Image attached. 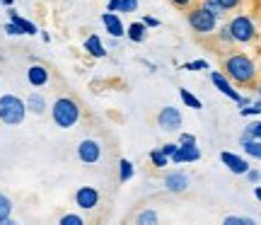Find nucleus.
<instances>
[{"label":"nucleus","instance_id":"obj_32","mask_svg":"<svg viewBox=\"0 0 261 225\" xmlns=\"http://www.w3.org/2000/svg\"><path fill=\"white\" fill-rule=\"evenodd\" d=\"M136 10H138V0H121L119 12H136Z\"/></svg>","mask_w":261,"mask_h":225},{"label":"nucleus","instance_id":"obj_5","mask_svg":"<svg viewBox=\"0 0 261 225\" xmlns=\"http://www.w3.org/2000/svg\"><path fill=\"white\" fill-rule=\"evenodd\" d=\"M189 27L194 29L196 34H201V37H208V34H213L215 29H218V17L211 15L205 8H194L189 10Z\"/></svg>","mask_w":261,"mask_h":225},{"label":"nucleus","instance_id":"obj_37","mask_svg":"<svg viewBox=\"0 0 261 225\" xmlns=\"http://www.w3.org/2000/svg\"><path fill=\"white\" fill-rule=\"evenodd\" d=\"M218 3H220L225 10H234V8H240V3H242V0H218Z\"/></svg>","mask_w":261,"mask_h":225},{"label":"nucleus","instance_id":"obj_19","mask_svg":"<svg viewBox=\"0 0 261 225\" xmlns=\"http://www.w3.org/2000/svg\"><path fill=\"white\" fill-rule=\"evenodd\" d=\"M8 15H10V19H12V22H15V24L24 32V34H37V32H39L37 24H34V22H29V19H24L22 15H17V10H15V8H10Z\"/></svg>","mask_w":261,"mask_h":225},{"label":"nucleus","instance_id":"obj_39","mask_svg":"<svg viewBox=\"0 0 261 225\" xmlns=\"http://www.w3.org/2000/svg\"><path fill=\"white\" fill-rule=\"evenodd\" d=\"M107 10H109V12H119V10H121V0H109V3H107Z\"/></svg>","mask_w":261,"mask_h":225},{"label":"nucleus","instance_id":"obj_2","mask_svg":"<svg viewBox=\"0 0 261 225\" xmlns=\"http://www.w3.org/2000/svg\"><path fill=\"white\" fill-rule=\"evenodd\" d=\"M51 119L58 129H73L80 121V104L73 97H58L51 107Z\"/></svg>","mask_w":261,"mask_h":225},{"label":"nucleus","instance_id":"obj_43","mask_svg":"<svg viewBox=\"0 0 261 225\" xmlns=\"http://www.w3.org/2000/svg\"><path fill=\"white\" fill-rule=\"evenodd\" d=\"M259 99H261V85H259Z\"/></svg>","mask_w":261,"mask_h":225},{"label":"nucleus","instance_id":"obj_41","mask_svg":"<svg viewBox=\"0 0 261 225\" xmlns=\"http://www.w3.org/2000/svg\"><path fill=\"white\" fill-rule=\"evenodd\" d=\"M254 198L261 204V184H254Z\"/></svg>","mask_w":261,"mask_h":225},{"label":"nucleus","instance_id":"obj_31","mask_svg":"<svg viewBox=\"0 0 261 225\" xmlns=\"http://www.w3.org/2000/svg\"><path fill=\"white\" fill-rule=\"evenodd\" d=\"M61 225H83V218L75 216V213H68V216L61 218Z\"/></svg>","mask_w":261,"mask_h":225},{"label":"nucleus","instance_id":"obj_23","mask_svg":"<svg viewBox=\"0 0 261 225\" xmlns=\"http://www.w3.org/2000/svg\"><path fill=\"white\" fill-rule=\"evenodd\" d=\"M133 172H136V169H133V165H130V160L123 158L121 162H119V182H123V184H126V182L133 177Z\"/></svg>","mask_w":261,"mask_h":225},{"label":"nucleus","instance_id":"obj_30","mask_svg":"<svg viewBox=\"0 0 261 225\" xmlns=\"http://www.w3.org/2000/svg\"><path fill=\"white\" fill-rule=\"evenodd\" d=\"M218 39L223 41V44H234V39H232V32H230V27L225 24L223 29H218Z\"/></svg>","mask_w":261,"mask_h":225},{"label":"nucleus","instance_id":"obj_36","mask_svg":"<svg viewBox=\"0 0 261 225\" xmlns=\"http://www.w3.org/2000/svg\"><path fill=\"white\" fill-rule=\"evenodd\" d=\"M179 148V143H165V145H162V153H165V155H167V158H172V155H174V150Z\"/></svg>","mask_w":261,"mask_h":225},{"label":"nucleus","instance_id":"obj_42","mask_svg":"<svg viewBox=\"0 0 261 225\" xmlns=\"http://www.w3.org/2000/svg\"><path fill=\"white\" fill-rule=\"evenodd\" d=\"M3 5H8V8H12V0H0Z\"/></svg>","mask_w":261,"mask_h":225},{"label":"nucleus","instance_id":"obj_34","mask_svg":"<svg viewBox=\"0 0 261 225\" xmlns=\"http://www.w3.org/2000/svg\"><path fill=\"white\" fill-rule=\"evenodd\" d=\"M179 145H196V136L194 133H181L179 136Z\"/></svg>","mask_w":261,"mask_h":225},{"label":"nucleus","instance_id":"obj_29","mask_svg":"<svg viewBox=\"0 0 261 225\" xmlns=\"http://www.w3.org/2000/svg\"><path fill=\"white\" fill-rule=\"evenodd\" d=\"M225 225H254L252 218H242V216H227Z\"/></svg>","mask_w":261,"mask_h":225},{"label":"nucleus","instance_id":"obj_1","mask_svg":"<svg viewBox=\"0 0 261 225\" xmlns=\"http://www.w3.org/2000/svg\"><path fill=\"white\" fill-rule=\"evenodd\" d=\"M223 73L232 80L234 85H252L256 80V63L247 54H232V56L225 58V66H223Z\"/></svg>","mask_w":261,"mask_h":225},{"label":"nucleus","instance_id":"obj_15","mask_svg":"<svg viewBox=\"0 0 261 225\" xmlns=\"http://www.w3.org/2000/svg\"><path fill=\"white\" fill-rule=\"evenodd\" d=\"M126 37L133 41V44H143L145 37H148V27H145V22L140 19V22H130L128 27H126Z\"/></svg>","mask_w":261,"mask_h":225},{"label":"nucleus","instance_id":"obj_16","mask_svg":"<svg viewBox=\"0 0 261 225\" xmlns=\"http://www.w3.org/2000/svg\"><path fill=\"white\" fill-rule=\"evenodd\" d=\"M85 51H87L92 58H104L107 56V48H104L102 39L97 37V34H92V37L85 39Z\"/></svg>","mask_w":261,"mask_h":225},{"label":"nucleus","instance_id":"obj_35","mask_svg":"<svg viewBox=\"0 0 261 225\" xmlns=\"http://www.w3.org/2000/svg\"><path fill=\"white\" fill-rule=\"evenodd\" d=\"M247 179H249L252 184H259V182H261V172H259V169L249 167V169H247Z\"/></svg>","mask_w":261,"mask_h":225},{"label":"nucleus","instance_id":"obj_28","mask_svg":"<svg viewBox=\"0 0 261 225\" xmlns=\"http://www.w3.org/2000/svg\"><path fill=\"white\" fill-rule=\"evenodd\" d=\"M184 70H208V61H203V58H198V61H189V63H184Z\"/></svg>","mask_w":261,"mask_h":225},{"label":"nucleus","instance_id":"obj_33","mask_svg":"<svg viewBox=\"0 0 261 225\" xmlns=\"http://www.w3.org/2000/svg\"><path fill=\"white\" fill-rule=\"evenodd\" d=\"M5 34H10V37H19V34H24V32H22V29H19L12 19H10L8 24H5Z\"/></svg>","mask_w":261,"mask_h":225},{"label":"nucleus","instance_id":"obj_8","mask_svg":"<svg viewBox=\"0 0 261 225\" xmlns=\"http://www.w3.org/2000/svg\"><path fill=\"white\" fill-rule=\"evenodd\" d=\"M211 83H213L215 87H218V90L225 94V97H230L232 102H237V104L242 102V94L234 90V87H232V80H230V78H227L225 73H220V70H211Z\"/></svg>","mask_w":261,"mask_h":225},{"label":"nucleus","instance_id":"obj_3","mask_svg":"<svg viewBox=\"0 0 261 225\" xmlns=\"http://www.w3.org/2000/svg\"><path fill=\"white\" fill-rule=\"evenodd\" d=\"M27 114V104L24 99H19L17 94H3L0 97V121L8 126H17L24 121Z\"/></svg>","mask_w":261,"mask_h":225},{"label":"nucleus","instance_id":"obj_26","mask_svg":"<svg viewBox=\"0 0 261 225\" xmlns=\"http://www.w3.org/2000/svg\"><path fill=\"white\" fill-rule=\"evenodd\" d=\"M259 114H261V99L254 104H244L240 109V116H259Z\"/></svg>","mask_w":261,"mask_h":225},{"label":"nucleus","instance_id":"obj_24","mask_svg":"<svg viewBox=\"0 0 261 225\" xmlns=\"http://www.w3.org/2000/svg\"><path fill=\"white\" fill-rule=\"evenodd\" d=\"M10 213H12V201L5 194H0V223H8Z\"/></svg>","mask_w":261,"mask_h":225},{"label":"nucleus","instance_id":"obj_21","mask_svg":"<svg viewBox=\"0 0 261 225\" xmlns=\"http://www.w3.org/2000/svg\"><path fill=\"white\" fill-rule=\"evenodd\" d=\"M150 162H152V167L162 169V167H167L169 165V158L160 148H155V150H150Z\"/></svg>","mask_w":261,"mask_h":225},{"label":"nucleus","instance_id":"obj_10","mask_svg":"<svg viewBox=\"0 0 261 225\" xmlns=\"http://www.w3.org/2000/svg\"><path fill=\"white\" fill-rule=\"evenodd\" d=\"M220 162H223L232 174H247V169H249V162H247L242 155H237V153H227V150L220 153Z\"/></svg>","mask_w":261,"mask_h":225},{"label":"nucleus","instance_id":"obj_38","mask_svg":"<svg viewBox=\"0 0 261 225\" xmlns=\"http://www.w3.org/2000/svg\"><path fill=\"white\" fill-rule=\"evenodd\" d=\"M143 22H145V27H160V19L158 17H150V15H145V17H143Z\"/></svg>","mask_w":261,"mask_h":225},{"label":"nucleus","instance_id":"obj_20","mask_svg":"<svg viewBox=\"0 0 261 225\" xmlns=\"http://www.w3.org/2000/svg\"><path fill=\"white\" fill-rule=\"evenodd\" d=\"M179 97H181V102L187 104L189 109H203V104H201V99H198L196 94L189 92L187 87H181V90H179Z\"/></svg>","mask_w":261,"mask_h":225},{"label":"nucleus","instance_id":"obj_6","mask_svg":"<svg viewBox=\"0 0 261 225\" xmlns=\"http://www.w3.org/2000/svg\"><path fill=\"white\" fill-rule=\"evenodd\" d=\"M158 126L167 133L179 131V129H181V112H179L177 107H172V104H169V107H162L158 112Z\"/></svg>","mask_w":261,"mask_h":225},{"label":"nucleus","instance_id":"obj_40","mask_svg":"<svg viewBox=\"0 0 261 225\" xmlns=\"http://www.w3.org/2000/svg\"><path fill=\"white\" fill-rule=\"evenodd\" d=\"M169 3H174L177 8H189V5H191L194 0H169Z\"/></svg>","mask_w":261,"mask_h":225},{"label":"nucleus","instance_id":"obj_22","mask_svg":"<svg viewBox=\"0 0 261 225\" xmlns=\"http://www.w3.org/2000/svg\"><path fill=\"white\" fill-rule=\"evenodd\" d=\"M201 8H205L208 12H211V15H215L218 19H220V17L225 15V12H227V10H225L223 5L218 3V0H201Z\"/></svg>","mask_w":261,"mask_h":225},{"label":"nucleus","instance_id":"obj_13","mask_svg":"<svg viewBox=\"0 0 261 225\" xmlns=\"http://www.w3.org/2000/svg\"><path fill=\"white\" fill-rule=\"evenodd\" d=\"M165 189L172 191V194H181V191H187L189 189V174L187 172H169L167 177H165Z\"/></svg>","mask_w":261,"mask_h":225},{"label":"nucleus","instance_id":"obj_11","mask_svg":"<svg viewBox=\"0 0 261 225\" xmlns=\"http://www.w3.org/2000/svg\"><path fill=\"white\" fill-rule=\"evenodd\" d=\"M48 80H51V73H48L46 66L32 63V66L27 68V83L32 85V87H44V85H48Z\"/></svg>","mask_w":261,"mask_h":225},{"label":"nucleus","instance_id":"obj_9","mask_svg":"<svg viewBox=\"0 0 261 225\" xmlns=\"http://www.w3.org/2000/svg\"><path fill=\"white\" fill-rule=\"evenodd\" d=\"M75 204L85 211H92L97 204H99V191L94 187H80L75 191Z\"/></svg>","mask_w":261,"mask_h":225},{"label":"nucleus","instance_id":"obj_27","mask_svg":"<svg viewBox=\"0 0 261 225\" xmlns=\"http://www.w3.org/2000/svg\"><path fill=\"white\" fill-rule=\"evenodd\" d=\"M244 136H249V138H259L261 141V121H252L247 129H244Z\"/></svg>","mask_w":261,"mask_h":225},{"label":"nucleus","instance_id":"obj_18","mask_svg":"<svg viewBox=\"0 0 261 225\" xmlns=\"http://www.w3.org/2000/svg\"><path fill=\"white\" fill-rule=\"evenodd\" d=\"M240 145L244 148V153L254 160H261V141L259 138H249V136H240Z\"/></svg>","mask_w":261,"mask_h":225},{"label":"nucleus","instance_id":"obj_7","mask_svg":"<svg viewBox=\"0 0 261 225\" xmlns=\"http://www.w3.org/2000/svg\"><path fill=\"white\" fill-rule=\"evenodd\" d=\"M77 158L83 160L85 165H94L102 158V143L97 138H85L77 143Z\"/></svg>","mask_w":261,"mask_h":225},{"label":"nucleus","instance_id":"obj_25","mask_svg":"<svg viewBox=\"0 0 261 225\" xmlns=\"http://www.w3.org/2000/svg\"><path fill=\"white\" fill-rule=\"evenodd\" d=\"M136 223L138 225H155L158 223V213H155V211H140L138 213V218H136Z\"/></svg>","mask_w":261,"mask_h":225},{"label":"nucleus","instance_id":"obj_14","mask_svg":"<svg viewBox=\"0 0 261 225\" xmlns=\"http://www.w3.org/2000/svg\"><path fill=\"white\" fill-rule=\"evenodd\" d=\"M169 160H172L174 165H181V162H198V160H201V150H198V145H179Z\"/></svg>","mask_w":261,"mask_h":225},{"label":"nucleus","instance_id":"obj_17","mask_svg":"<svg viewBox=\"0 0 261 225\" xmlns=\"http://www.w3.org/2000/svg\"><path fill=\"white\" fill-rule=\"evenodd\" d=\"M24 104H27V112L37 114V116L46 112V99H44V94L41 92H29V97L24 99Z\"/></svg>","mask_w":261,"mask_h":225},{"label":"nucleus","instance_id":"obj_12","mask_svg":"<svg viewBox=\"0 0 261 225\" xmlns=\"http://www.w3.org/2000/svg\"><path fill=\"white\" fill-rule=\"evenodd\" d=\"M102 24H104V29L109 32V37H114V39H119L126 34V27H123L119 12H109V10H107L102 15Z\"/></svg>","mask_w":261,"mask_h":225},{"label":"nucleus","instance_id":"obj_4","mask_svg":"<svg viewBox=\"0 0 261 225\" xmlns=\"http://www.w3.org/2000/svg\"><path fill=\"white\" fill-rule=\"evenodd\" d=\"M227 27L232 32L234 44H252L256 39V24H254V19L249 15H234L227 22Z\"/></svg>","mask_w":261,"mask_h":225}]
</instances>
